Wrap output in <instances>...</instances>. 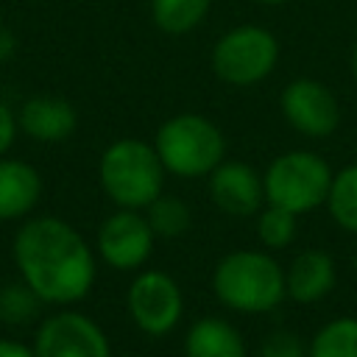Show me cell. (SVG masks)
Segmentation results:
<instances>
[{"mask_svg":"<svg viewBox=\"0 0 357 357\" xmlns=\"http://www.w3.org/2000/svg\"><path fill=\"white\" fill-rule=\"evenodd\" d=\"M98 178L120 209H145L162 195L165 165L153 145L142 139H117L103 151Z\"/></svg>","mask_w":357,"mask_h":357,"instance_id":"cell-3","label":"cell"},{"mask_svg":"<svg viewBox=\"0 0 357 357\" xmlns=\"http://www.w3.org/2000/svg\"><path fill=\"white\" fill-rule=\"evenodd\" d=\"M254 3H265V6H279V3H287V0H254Z\"/></svg>","mask_w":357,"mask_h":357,"instance_id":"cell-27","label":"cell"},{"mask_svg":"<svg viewBox=\"0 0 357 357\" xmlns=\"http://www.w3.org/2000/svg\"><path fill=\"white\" fill-rule=\"evenodd\" d=\"M257 237L268 248H284L296 237V215L284 206L268 204V209L257 220Z\"/></svg>","mask_w":357,"mask_h":357,"instance_id":"cell-20","label":"cell"},{"mask_svg":"<svg viewBox=\"0 0 357 357\" xmlns=\"http://www.w3.org/2000/svg\"><path fill=\"white\" fill-rule=\"evenodd\" d=\"M262 184H265L268 204H276L290 209L293 215H301L326 204L332 170L312 151H290L276 156L268 165Z\"/></svg>","mask_w":357,"mask_h":357,"instance_id":"cell-5","label":"cell"},{"mask_svg":"<svg viewBox=\"0 0 357 357\" xmlns=\"http://www.w3.org/2000/svg\"><path fill=\"white\" fill-rule=\"evenodd\" d=\"M284 284H287V296L298 304H312L318 298H324L332 284H335V262L329 254L324 251H301L290 271L284 273Z\"/></svg>","mask_w":357,"mask_h":357,"instance_id":"cell-14","label":"cell"},{"mask_svg":"<svg viewBox=\"0 0 357 357\" xmlns=\"http://www.w3.org/2000/svg\"><path fill=\"white\" fill-rule=\"evenodd\" d=\"M215 296L237 312H268L284 296V271L265 251H234L212 273Z\"/></svg>","mask_w":357,"mask_h":357,"instance_id":"cell-2","label":"cell"},{"mask_svg":"<svg viewBox=\"0 0 357 357\" xmlns=\"http://www.w3.org/2000/svg\"><path fill=\"white\" fill-rule=\"evenodd\" d=\"M279 61V42L262 25H237L212 47V70L231 86H251L271 75Z\"/></svg>","mask_w":357,"mask_h":357,"instance_id":"cell-6","label":"cell"},{"mask_svg":"<svg viewBox=\"0 0 357 357\" xmlns=\"http://www.w3.org/2000/svg\"><path fill=\"white\" fill-rule=\"evenodd\" d=\"M42 198V176L22 159L0 156V220L25 218Z\"/></svg>","mask_w":357,"mask_h":357,"instance_id":"cell-13","label":"cell"},{"mask_svg":"<svg viewBox=\"0 0 357 357\" xmlns=\"http://www.w3.org/2000/svg\"><path fill=\"white\" fill-rule=\"evenodd\" d=\"M145 209H148L145 218H148L151 229L156 234H162V237H178L192 223L190 206L181 198H176V195H156Z\"/></svg>","mask_w":357,"mask_h":357,"instance_id":"cell-19","label":"cell"},{"mask_svg":"<svg viewBox=\"0 0 357 357\" xmlns=\"http://www.w3.org/2000/svg\"><path fill=\"white\" fill-rule=\"evenodd\" d=\"M153 237L156 231L151 229L148 218H142L137 209H120L100 223L98 251L106 265L117 271H134L151 257Z\"/></svg>","mask_w":357,"mask_h":357,"instance_id":"cell-10","label":"cell"},{"mask_svg":"<svg viewBox=\"0 0 357 357\" xmlns=\"http://www.w3.org/2000/svg\"><path fill=\"white\" fill-rule=\"evenodd\" d=\"M307 357H357V318H335L318 329Z\"/></svg>","mask_w":357,"mask_h":357,"instance_id":"cell-18","label":"cell"},{"mask_svg":"<svg viewBox=\"0 0 357 357\" xmlns=\"http://www.w3.org/2000/svg\"><path fill=\"white\" fill-rule=\"evenodd\" d=\"M354 273H357V254H354Z\"/></svg>","mask_w":357,"mask_h":357,"instance_id":"cell-28","label":"cell"},{"mask_svg":"<svg viewBox=\"0 0 357 357\" xmlns=\"http://www.w3.org/2000/svg\"><path fill=\"white\" fill-rule=\"evenodd\" d=\"M36 293L22 282V284H8L0 290V318L8 324H22L36 312Z\"/></svg>","mask_w":357,"mask_h":357,"instance_id":"cell-21","label":"cell"},{"mask_svg":"<svg viewBox=\"0 0 357 357\" xmlns=\"http://www.w3.org/2000/svg\"><path fill=\"white\" fill-rule=\"evenodd\" d=\"M284 120L304 137H329L340 123V106L332 89L315 78H296L279 98Z\"/></svg>","mask_w":357,"mask_h":357,"instance_id":"cell-9","label":"cell"},{"mask_svg":"<svg viewBox=\"0 0 357 357\" xmlns=\"http://www.w3.org/2000/svg\"><path fill=\"white\" fill-rule=\"evenodd\" d=\"M187 357H245L240 332L223 318H201L184 337Z\"/></svg>","mask_w":357,"mask_h":357,"instance_id":"cell-15","label":"cell"},{"mask_svg":"<svg viewBox=\"0 0 357 357\" xmlns=\"http://www.w3.org/2000/svg\"><path fill=\"white\" fill-rule=\"evenodd\" d=\"M326 206L340 229L357 234V165H349L332 176Z\"/></svg>","mask_w":357,"mask_h":357,"instance_id":"cell-17","label":"cell"},{"mask_svg":"<svg viewBox=\"0 0 357 357\" xmlns=\"http://www.w3.org/2000/svg\"><path fill=\"white\" fill-rule=\"evenodd\" d=\"M14 265L45 304H75L95 284V257L86 240L61 218L25 220L14 234Z\"/></svg>","mask_w":357,"mask_h":357,"instance_id":"cell-1","label":"cell"},{"mask_svg":"<svg viewBox=\"0 0 357 357\" xmlns=\"http://www.w3.org/2000/svg\"><path fill=\"white\" fill-rule=\"evenodd\" d=\"M36 357H112L103 329L84 312L47 315L33 337Z\"/></svg>","mask_w":357,"mask_h":357,"instance_id":"cell-7","label":"cell"},{"mask_svg":"<svg viewBox=\"0 0 357 357\" xmlns=\"http://www.w3.org/2000/svg\"><path fill=\"white\" fill-rule=\"evenodd\" d=\"M262 357H307V354L293 332H273L262 343Z\"/></svg>","mask_w":357,"mask_h":357,"instance_id":"cell-22","label":"cell"},{"mask_svg":"<svg viewBox=\"0 0 357 357\" xmlns=\"http://www.w3.org/2000/svg\"><path fill=\"white\" fill-rule=\"evenodd\" d=\"M126 304H128L134 324L145 335H156V337L167 335L178 324L181 310H184L178 284L173 282V276L162 271H142L128 284Z\"/></svg>","mask_w":357,"mask_h":357,"instance_id":"cell-8","label":"cell"},{"mask_svg":"<svg viewBox=\"0 0 357 357\" xmlns=\"http://www.w3.org/2000/svg\"><path fill=\"white\" fill-rule=\"evenodd\" d=\"M209 176V195L218 209L237 218H245L259 209L265 198V184L254 167L243 162H220Z\"/></svg>","mask_w":357,"mask_h":357,"instance_id":"cell-11","label":"cell"},{"mask_svg":"<svg viewBox=\"0 0 357 357\" xmlns=\"http://www.w3.org/2000/svg\"><path fill=\"white\" fill-rule=\"evenodd\" d=\"M20 128L39 142H61L67 139L75 126H78V114L73 109L70 100L64 98H53V95H36L28 98L17 114Z\"/></svg>","mask_w":357,"mask_h":357,"instance_id":"cell-12","label":"cell"},{"mask_svg":"<svg viewBox=\"0 0 357 357\" xmlns=\"http://www.w3.org/2000/svg\"><path fill=\"white\" fill-rule=\"evenodd\" d=\"M212 0H151V17L165 33H190L198 28L209 11Z\"/></svg>","mask_w":357,"mask_h":357,"instance_id":"cell-16","label":"cell"},{"mask_svg":"<svg viewBox=\"0 0 357 357\" xmlns=\"http://www.w3.org/2000/svg\"><path fill=\"white\" fill-rule=\"evenodd\" d=\"M17 128H20V123H17L14 112L0 100V156H6L11 151V145L17 139Z\"/></svg>","mask_w":357,"mask_h":357,"instance_id":"cell-23","label":"cell"},{"mask_svg":"<svg viewBox=\"0 0 357 357\" xmlns=\"http://www.w3.org/2000/svg\"><path fill=\"white\" fill-rule=\"evenodd\" d=\"M0 357H36V354H33V346H25L20 340L0 337Z\"/></svg>","mask_w":357,"mask_h":357,"instance_id":"cell-24","label":"cell"},{"mask_svg":"<svg viewBox=\"0 0 357 357\" xmlns=\"http://www.w3.org/2000/svg\"><path fill=\"white\" fill-rule=\"evenodd\" d=\"M351 73H354V81H357V42H354V53H351Z\"/></svg>","mask_w":357,"mask_h":357,"instance_id":"cell-26","label":"cell"},{"mask_svg":"<svg viewBox=\"0 0 357 357\" xmlns=\"http://www.w3.org/2000/svg\"><path fill=\"white\" fill-rule=\"evenodd\" d=\"M14 50H17V36H14V31L6 28V25H0V64L8 61V59L14 56Z\"/></svg>","mask_w":357,"mask_h":357,"instance_id":"cell-25","label":"cell"},{"mask_svg":"<svg viewBox=\"0 0 357 357\" xmlns=\"http://www.w3.org/2000/svg\"><path fill=\"white\" fill-rule=\"evenodd\" d=\"M156 153L173 176L198 178L212 173L226 153L220 128L201 114H176L156 131Z\"/></svg>","mask_w":357,"mask_h":357,"instance_id":"cell-4","label":"cell"}]
</instances>
